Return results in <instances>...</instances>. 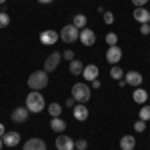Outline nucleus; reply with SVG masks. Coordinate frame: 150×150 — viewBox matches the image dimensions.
<instances>
[{"label":"nucleus","instance_id":"nucleus-6","mask_svg":"<svg viewBox=\"0 0 150 150\" xmlns=\"http://www.w3.org/2000/svg\"><path fill=\"white\" fill-rule=\"evenodd\" d=\"M106 60L114 66V64H118L120 60H122V48L118 46H108V50H106Z\"/></svg>","mask_w":150,"mask_h":150},{"label":"nucleus","instance_id":"nucleus-2","mask_svg":"<svg viewBox=\"0 0 150 150\" xmlns=\"http://www.w3.org/2000/svg\"><path fill=\"white\" fill-rule=\"evenodd\" d=\"M90 96H92V90H90V86H88L86 82H76V84L72 86V98H74L76 102L86 104L90 100Z\"/></svg>","mask_w":150,"mask_h":150},{"label":"nucleus","instance_id":"nucleus-8","mask_svg":"<svg viewBox=\"0 0 150 150\" xmlns=\"http://www.w3.org/2000/svg\"><path fill=\"white\" fill-rule=\"evenodd\" d=\"M58 38H60V34L48 28V30H42V34H40V42H42L44 46H52V44H56Z\"/></svg>","mask_w":150,"mask_h":150},{"label":"nucleus","instance_id":"nucleus-21","mask_svg":"<svg viewBox=\"0 0 150 150\" xmlns=\"http://www.w3.org/2000/svg\"><path fill=\"white\" fill-rule=\"evenodd\" d=\"M110 78H114V80H122V78H124V70L120 68L118 64H114V66L110 68Z\"/></svg>","mask_w":150,"mask_h":150},{"label":"nucleus","instance_id":"nucleus-38","mask_svg":"<svg viewBox=\"0 0 150 150\" xmlns=\"http://www.w3.org/2000/svg\"><path fill=\"white\" fill-rule=\"evenodd\" d=\"M4 2H6V0H0V4H4Z\"/></svg>","mask_w":150,"mask_h":150},{"label":"nucleus","instance_id":"nucleus-32","mask_svg":"<svg viewBox=\"0 0 150 150\" xmlns=\"http://www.w3.org/2000/svg\"><path fill=\"white\" fill-rule=\"evenodd\" d=\"M148 0H132V4H134V8H140V6H144Z\"/></svg>","mask_w":150,"mask_h":150},{"label":"nucleus","instance_id":"nucleus-23","mask_svg":"<svg viewBox=\"0 0 150 150\" xmlns=\"http://www.w3.org/2000/svg\"><path fill=\"white\" fill-rule=\"evenodd\" d=\"M86 22H88V20H86V16H84V14H76V16H74V20H72V24H74V26H76V28H86Z\"/></svg>","mask_w":150,"mask_h":150},{"label":"nucleus","instance_id":"nucleus-11","mask_svg":"<svg viewBox=\"0 0 150 150\" xmlns=\"http://www.w3.org/2000/svg\"><path fill=\"white\" fill-rule=\"evenodd\" d=\"M2 140H4V144H6L8 148H14V146L20 144V134H18L16 130H10V132H6V134L2 136Z\"/></svg>","mask_w":150,"mask_h":150},{"label":"nucleus","instance_id":"nucleus-19","mask_svg":"<svg viewBox=\"0 0 150 150\" xmlns=\"http://www.w3.org/2000/svg\"><path fill=\"white\" fill-rule=\"evenodd\" d=\"M50 128H52V132H60V134H62V132L66 130V122H64L60 116H56V118L50 120Z\"/></svg>","mask_w":150,"mask_h":150},{"label":"nucleus","instance_id":"nucleus-10","mask_svg":"<svg viewBox=\"0 0 150 150\" xmlns=\"http://www.w3.org/2000/svg\"><path fill=\"white\" fill-rule=\"evenodd\" d=\"M74 148H76V144H74V140L70 138V136L60 134L56 138V150H74Z\"/></svg>","mask_w":150,"mask_h":150},{"label":"nucleus","instance_id":"nucleus-39","mask_svg":"<svg viewBox=\"0 0 150 150\" xmlns=\"http://www.w3.org/2000/svg\"><path fill=\"white\" fill-rule=\"evenodd\" d=\"M148 100H150V96H148Z\"/></svg>","mask_w":150,"mask_h":150},{"label":"nucleus","instance_id":"nucleus-37","mask_svg":"<svg viewBox=\"0 0 150 150\" xmlns=\"http://www.w3.org/2000/svg\"><path fill=\"white\" fill-rule=\"evenodd\" d=\"M2 146H4V140H2V136H0V150H2Z\"/></svg>","mask_w":150,"mask_h":150},{"label":"nucleus","instance_id":"nucleus-18","mask_svg":"<svg viewBox=\"0 0 150 150\" xmlns=\"http://www.w3.org/2000/svg\"><path fill=\"white\" fill-rule=\"evenodd\" d=\"M148 96L150 94L144 90V88H134V92H132V100L134 102H138V104H146V100H148Z\"/></svg>","mask_w":150,"mask_h":150},{"label":"nucleus","instance_id":"nucleus-7","mask_svg":"<svg viewBox=\"0 0 150 150\" xmlns=\"http://www.w3.org/2000/svg\"><path fill=\"white\" fill-rule=\"evenodd\" d=\"M60 60H62V52H56V50H54V52L44 60V70H46V72H52L54 68H58Z\"/></svg>","mask_w":150,"mask_h":150},{"label":"nucleus","instance_id":"nucleus-24","mask_svg":"<svg viewBox=\"0 0 150 150\" xmlns=\"http://www.w3.org/2000/svg\"><path fill=\"white\" fill-rule=\"evenodd\" d=\"M138 116H140V120H144V122H146V120H150V106H148V104H142Z\"/></svg>","mask_w":150,"mask_h":150},{"label":"nucleus","instance_id":"nucleus-5","mask_svg":"<svg viewBox=\"0 0 150 150\" xmlns=\"http://www.w3.org/2000/svg\"><path fill=\"white\" fill-rule=\"evenodd\" d=\"M28 116H30V110H28L26 106H18V108H14V110H12L10 118L16 122V124H22V122L28 120Z\"/></svg>","mask_w":150,"mask_h":150},{"label":"nucleus","instance_id":"nucleus-29","mask_svg":"<svg viewBox=\"0 0 150 150\" xmlns=\"http://www.w3.org/2000/svg\"><path fill=\"white\" fill-rule=\"evenodd\" d=\"M102 18H104V22H106V24H112V22H114V14H112V12H104Z\"/></svg>","mask_w":150,"mask_h":150},{"label":"nucleus","instance_id":"nucleus-12","mask_svg":"<svg viewBox=\"0 0 150 150\" xmlns=\"http://www.w3.org/2000/svg\"><path fill=\"white\" fill-rule=\"evenodd\" d=\"M22 150H46V142L42 138H30L24 142Z\"/></svg>","mask_w":150,"mask_h":150},{"label":"nucleus","instance_id":"nucleus-33","mask_svg":"<svg viewBox=\"0 0 150 150\" xmlns=\"http://www.w3.org/2000/svg\"><path fill=\"white\" fill-rule=\"evenodd\" d=\"M74 106H76V100H74V98L70 96L68 100H66V108H74Z\"/></svg>","mask_w":150,"mask_h":150},{"label":"nucleus","instance_id":"nucleus-26","mask_svg":"<svg viewBox=\"0 0 150 150\" xmlns=\"http://www.w3.org/2000/svg\"><path fill=\"white\" fill-rule=\"evenodd\" d=\"M10 24V16L6 12H0V28H6Z\"/></svg>","mask_w":150,"mask_h":150},{"label":"nucleus","instance_id":"nucleus-27","mask_svg":"<svg viewBox=\"0 0 150 150\" xmlns=\"http://www.w3.org/2000/svg\"><path fill=\"white\" fill-rule=\"evenodd\" d=\"M134 130H136V132H144V130H146V122H144V120H136V122H134Z\"/></svg>","mask_w":150,"mask_h":150},{"label":"nucleus","instance_id":"nucleus-17","mask_svg":"<svg viewBox=\"0 0 150 150\" xmlns=\"http://www.w3.org/2000/svg\"><path fill=\"white\" fill-rule=\"evenodd\" d=\"M120 148L122 150H134L136 148V140L132 134H124L122 138H120Z\"/></svg>","mask_w":150,"mask_h":150},{"label":"nucleus","instance_id":"nucleus-40","mask_svg":"<svg viewBox=\"0 0 150 150\" xmlns=\"http://www.w3.org/2000/svg\"><path fill=\"white\" fill-rule=\"evenodd\" d=\"M134 150H136V148H134Z\"/></svg>","mask_w":150,"mask_h":150},{"label":"nucleus","instance_id":"nucleus-28","mask_svg":"<svg viewBox=\"0 0 150 150\" xmlns=\"http://www.w3.org/2000/svg\"><path fill=\"white\" fill-rule=\"evenodd\" d=\"M74 144H76V150H86V148H88V142H86V140H84V138L76 140Z\"/></svg>","mask_w":150,"mask_h":150},{"label":"nucleus","instance_id":"nucleus-14","mask_svg":"<svg viewBox=\"0 0 150 150\" xmlns=\"http://www.w3.org/2000/svg\"><path fill=\"white\" fill-rule=\"evenodd\" d=\"M82 76H84V80H86V82L96 80V78H98V66H96V64H88V66H84Z\"/></svg>","mask_w":150,"mask_h":150},{"label":"nucleus","instance_id":"nucleus-4","mask_svg":"<svg viewBox=\"0 0 150 150\" xmlns=\"http://www.w3.org/2000/svg\"><path fill=\"white\" fill-rule=\"evenodd\" d=\"M60 38H62V42L72 44L74 40L80 38V28H76L74 24H66V26H62V30H60Z\"/></svg>","mask_w":150,"mask_h":150},{"label":"nucleus","instance_id":"nucleus-1","mask_svg":"<svg viewBox=\"0 0 150 150\" xmlns=\"http://www.w3.org/2000/svg\"><path fill=\"white\" fill-rule=\"evenodd\" d=\"M30 112H42L44 108H46V100H44V96L38 92V90H32V92L26 96V104H24Z\"/></svg>","mask_w":150,"mask_h":150},{"label":"nucleus","instance_id":"nucleus-16","mask_svg":"<svg viewBox=\"0 0 150 150\" xmlns=\"http://www.w3.org/2000/svg\"><path fill=\"white\" fill-rule=\"evenodd\" d=\"M72 112H74V118H76L78 122H84V120L88 118V114H90V112H88V108H86L84 104H80V102L72 108Z\"/></svg>","mask_w":150,"mask_h":150},{"label":"nucleus","instance_id":"nucleus-20","mask_svg":"<svg viewBox=\"0 0 150 150\" xmlns=\"http://www.w3.org/2000/svg\"><path fill=\"white\" fill-rule=\"evenodd\" d=\"M82 70H84V64H82L80 60H70V74L82 76Z\"/></svg>","mask_w":150,"mask_h":150},{"label":"nucleus","instance_id":"nucleus-35","mask_svg":"<svg viewBox=\"0 0 150 150\" xmlns=\"http://www.w3.org/2000/svg\"><path fill=\"white\" fill-rule=\"evenodd\" d=\"M4 134H6V128H4V124L0 122V136H4Z\"/></svg>","mask_w":150,"mask_h":150},{"label":"nucleus","instance_id":"nucleus-36","mask_svg":"<svg viewBox=\"0 0 150 150\" xmlns=\"http://www.w3.org/2000/svg\"><path fill=\"white\" fill-rule=\"evenodd\" d=\"M40 4H50V2H54V0H38Z\"/></svg>","mask_w":150,"mask_h":150},{"label":"nucleus","instance_id":"nucleus-31","mask_svg":"<svg viewBox=\"0 0 150 150\" xmlns=\"http://www.w3.org/2000/svg\"><path fill=\"white\" fill-rule=\"evenodd\" d=\"M140 34H144V36H146V34H150V24H148V22L140 26Z\"/></svg>","mask_w":150,"mask_h":150},{"label":"nucleus","instance_id":"nucleus-15","mask_svg":"<svg viewBox=\"0 0 150 150\" xmlns=\"http://www.w3.org/2000/svg\"><path fill=\"white\" fill-rule=\"evenodd\" d=\"M134 20L140 24H146L150 22V10H146L144 6H140V8H134Z\"/></svg>","mask_w":150,"mask_h":150},{"label":"nucleus","instance_id":"nucleus-30","mask_svg":"<svg viewBox=\"0 0 150 150\" xmlns=\"http://www.w3.org/2000/svg\"><path fill=\"white\" fill-rule=\"evenodd\" d=\"M62 58H66V60H74V52H72V50H64V52H62Z\"/></svg>","mask_w":150,"mask_h":150},{"label":"nucleus","instance_id":"nucleus-9","mask_svg":"<svg viewBox=\"0 0 150 150\" xmlns=\"http://www.w3.org/2000/svg\"><path fill=\"white\" fill-rule=\"evenodd\" d=\"M80 40L84 46H94V42H96V34H94V30H90V28H82L80 30Z\"/></svg>","mask_w":150,"mask_h":150},{"label":"nucleus","instance_id":"nucleus-34","mask_svg":"<svg viewBox=\"0 0 150 150\" xmlns=\"http://www.w3.org/2000/svg\"><path fill=\"white\" fill-rule=\"evenodd\" d=\"M90 84H92V88H100V80H98V78H96V80H92Z\"/></svg>","mask_w":150,"mask_h":150},{"label":"nucleus","instance_id":"nucleus-22","mask_svg":"<svg viewBox=\"0 0 150 150\" xmlns=\"http://www.w3.org/2000/svg\"><path fill=\"white\" fill-rule=\"evenodd\" d=\"M46 110H48V114L52 116V118H56V116L62 114V106H60L58 102H52V104H50V106L46 108Z\"/></svg>","mask_w":150,"mask_h":150},{"label":"nucleus","instance_id":"nucleus-25","mask_svg":"<svg viewBox=\"0 0 150 150\" xmlns=\"http://www.w3.org/2000/svg\"><path fill=\"white\" fill-rule=\"evenodd\" d=\"M106 44H108V46H116V44H118V36H116L114 32H108V34H106Z\"/></svg>","mask_w":150,"mask_h":150},{"label":"nucleus","instance_id":"nucleus-13","mask_svg":"<svg viewBox=\"0 0 150 150\" xmlns=\"http://www.w3.org/2000/svg\"><path fill=\"white\" fill-rule=\"evenodd\" d=\"M124 80H126V84L134 86V88H138L140 84H142V74H140V72H136V70H130V72H126V74H124Z\"/></svg>","mask_w":150,"mask_h":150},{"label":"nucleus","instance_id":"nucleus-3","mask_svg":"<svg viewBox=\"0 0 150 150\" xmlns=\"http://www.w3.org/2000/svg\"><path fill=\"white\" fill-rule=\"evenodd\" d=\"M28 86L32 90H42L48 86V72L46 70H36L28 76Z\"/></svg>","mask_w":150,"mask_h":150}]
</instances>
